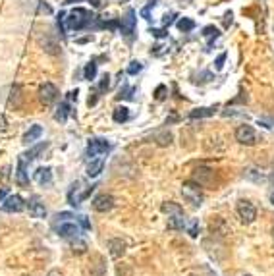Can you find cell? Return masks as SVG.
<instances>
[{
	"mask_svg": "<svg viewBox=\"0 0 274 276\" xmlns=\"http://www.w3.org/2000/svg\"><path fill=\"white\" fill-rule=\"evenodd\" d=\"M93 17L95 15L91 14V12H87L83 8H75L72 14L66 15V23H68V27L70 29H83V27H89L91 25V21H93Z\"/></svg>",
	"mask_w": 274,
	"mask_h": 276,
	"instance_id": "1",
	"label": "cell"
},
{
	"mask_svg": "<svg viewBox=\"0 0 274 276\" xmlns=\"http://www.w3.org/2000/svg\"><path fill=\"white\" fill-rule=\"evenodd\" d=\"M182 195L184 199L191 205H201L203 203V189L197 182H184L182 184Z\"/></svg>",
	"mask_w": 274,
	"mask_h": 276,
	"instance_id": "2",
	"label": "cell"
},
{
	"mask_svg": "<svg viewBox=\"0 0 274 276\" xmlns=\"http://www.w3.org/2000/svg\"><path fill=\"white\" fill-rule=\"evenodd\" d=\"M95 189V186H91V188H83V184L81 182H73L72 184V189L68 191V203L73 205V207H77V205H81V201L85 199L87 195H91V191Z\"/></svg>",
	"mask_w": 274,
	"mask_h": 276,
	"instance_id": "3",
	"label": "cell"
},
{
	"mask_svg": "<svg viewBox=\"0 0 274 276\" xmlns=\"http://www.w3.org/2000/svg\"><path fill=\"white\" fill-rule=\"evenodd\" d=\"M19 6H21L23 12H31V14H52V8L43 0H19Z\"/></svg>",
	"mask_w": 274,
	"mask_h": 276,
	"instance_id": "4",
	"label": "cell"
},
{
	"mask_svg": "<svg viewBox=\"0 0 274 276\" xmlns=\"http://www.w3.org/2000/svg\"><path fill=\"white\" fill-rule=\"evenodd\" d=\"M236 211H238V217L242 218L244 224H251V222H255V218H257V209L249 203V201H246V199H240V201H238Z\"/></svg>",
	"mask_w": 274,
	"mask_h": 276,
	"instance_id": "5",
	"label": "cell"
},
{
	"mask_svg": "<svg viewBox=\"0 0 274 276\" xmlns=\"http://www.w3.org/2000/svg\"><path fill=\"white\" fill-rule=\"evenodd\" d=\"M236 141H240L242 145L251 147L257 143V133H255V130H253L251 126L244 124V126H240V128L236 130Z\"/></svg>",
	"mask_w": 274,
	"mask_h": 276,
	"instance_id": "6",
	"label": "cell"
},
{
	"mask_svg": "<svg viewBox=\"0 0 274 276\" xmlns=\"http://www.w3.org/2000/svg\"><path fill=\"white\" fill-rule=\"evenodd\" d=\"M110 149V143L106 141V139H102V137H93V139H89V143H87V157H99V155H104L106 151Z\"/></svg>",
	"mask_w": 274,
	"mask_h": 276,
	"instance_id": "7",
	"label": "cell"
},
{
	"mask_svg": "<svg viewBox=\"0 0 274 276\" xmlns=\"http://www.w3.org/2000/svg\"><path fill=\"white\" fill-rule=\"evenodd\" d=\"M58 99V89H56V85L54 83H43L41 85V89H39V101L43 102V104H52V102L56 101Z\"/></svg>",
	"mask_w": 274,
	"mask_h": 276,
	"instance_id": "8",
	"label": "cell"
},
{
	"mask_svg": "<svg viewBox=\"0 0 274 276\" xmlns=\"http://www.w3.org/2000/svg\"><path fill=\"white\" fill-rule=\"evenodd\" d=\"M25 207L27 205H25V201L19 195H8L2 201V211H6V213H21Z\"/></svg>",
	"mask_w": 274,
	"mask_h": 276,
	"instance_id": "9",
	"label": "cell"
},
{
	"mask_svg": "<svg viewBox=\"0 0 274 276\" xmlns=\"http://www.w3.org/2000/svg\"><path fill=\"white\" fill-rule=\"evenodd\" d=\"M39 44L43 46L48 54H58V52H60V43H58V39L52 35V33L39 35Z\"/></svg>",
	"mask_w": 274,
	"mask_h": 276,
	"instance_id": "10",
	"label": "cell"
},
{
	"mask_svg": "<svg viewBox=\"0 0 274 276\" xmlns=\"http://www.w3.org/2000/svg\"><path fill=\"white\" fill-rule=\"evenodd\" d=\"M112 207H114V197L108 195V193H101L93 199V209L99 211V213H108Z\"/></svg>",
	"mask_w": 274,
	"mask_h": 276,
	"instance_id": "11",
	"label": "cell"
},
{
	"mask_svg": "<svg viewBox=\"0 0 274 276\" xmlns=\"http://www.w3.org/2000/svg\"><path fill=\"white\" fill-rule=\"evenodd\" d=\"M135 10H128L126 15L122 17V21H120V29H122V35H126V37H131L133 35V31H135Z\"/></svg>",
	"mask_w": 274,
	"mask_h": 276,
	"instance_id": "12",
	"label": "cell"
},
{
	"mask_svg": "<svg viewBox=\"0 0 274 276\" xmlns=\"http://www.w3.org/2000/svg\"><path fill=\"white\" fill-rule=\"evenodd\" d=\"M27 209L29 213H31V217L33 218H46V209H44V203H41V199L35 195V197H31L27 203Z\"/></svg>",
	"mask_w": 274,
	"mask_h": 276,
	"instance_id": "13",
	"label": "cell"
},
{
	"mask_svg": "<svg viewBox=\"0 0 274 276\" xmlns=\"http://www.w3.org/2000/svg\"><path fill=\"white\" fill-rule=\"evenodd\" d=\"M213 180H215V172H213L211 168H197V170H195L193 182H197L201 188H205V186H211V184H213Z\"/></svg>",
	"mask_w": 274,
	"mask_h": 276,
	"instance_id": "14",
	"label": "cell"
},
{
	"mask_svg": "<svg viewBox=\"0 0 274 276\" xmlns=\"http://www.w3.org/2000/svg\"><path fill=\"white\" fill-rule=\"evenodd\" d=\"M58 236L64 238V240H73L79 236V226L73 224V222H64L58 226Z\"/></svg>",
	"mask_w": 274,
	"mask_h": 276,
	"instance_id": "15",
	"label": "cell"
},
{
	"mask_svg": "<svg viewBox=\"0 0 274 276\" xmlns=\"http://www.w3.org/2000/svg\"><path fill=\"white\" fill-rule=\"evenodd\" d=\"M25 157L21 155L17 159V172H15V182L21 186V188H27L29 186V178H27V172H25Z\"/></svg>",
	"mask_w": 274,
	"mask_h": 276,
	"instance_id": "16",
	"label": "cell"
},
{
	"mask_svg": "<svg viewBox=\"0 0 274 276\" xmlns=\"http://www.w3.org/2000/svg\"><path fill=\"white\" fill-rule=\"evenodd\" d=\"M35 182L39 184V186H48L50 182H52V170L48 168V166H41V168H37L35 170Z\"/></svg>",
	"mask_w": 274,
	"mask_h": 276,
	"instance_id": "17",
	"label": "cell"
},
{
	"mask_svg": "<svg viewBox=\"0 0 274 276\" xmlns=\"http://www.w3.org/2000/svg\"><path fill=\"white\" fill-rule=\"evenodd\" d=\"M108 249H110V257H112V259H120V257L126 253V244H124L122 240L114 238V240L108 242Z\"/></svg>",
	"mask_w": 274,
	"mask_h": 276,
	"instance_id": "18",
	"label": "cell"
},
{
	"mask_svg": "<svg viewBox=\"0 0 274 276\" xmlns=\"http://www.w3.org/2000/svg\"><path fill=\"white\" fill-rule=\"evenodd\" d=\"M41 135H43V128H41L39 124H35V126H31V128L23 133V143H25V145H31V143H35Z\"/></svg>",
	"mask_w": 274,
	"mask_h": 276,
	"instance_id": "19",
	"label": "cell"
},
{
	"mask_svg": "<svg viewBox=\"0 0 274 276\" xmlns=\"http://www.w3.org/2000/svg\"><path fill=\"white\" fill-rule=\"evenodd\" d=\"M217 112V106H203V108H195L189 112V118L191 120H197V118H209Z\"/></svg>",
	"mask_w": 274,
	"mask_h": 276,
	"instance_id": "20",
	"label": "cell"
},
{
	"mask_svg": "<svg viewBox=\"0 0 274 276\" xmlns=\"http://www.w3.org/2000/svg\"><path fill=\"white\" fill-rule=\"evenodd\" d=\"M102 168H104V162H102V159L91 160V162L87 164V176H89V178H97V176L102 172Z\"/></svg>",
	"mask_w": 274,
	"mask_h": 276,
	"instance_id": "21",
	"label": "cell"
},
{
	"mask_svg": "<svg viewBox=\"0 0 274 276\" xmlns=\"http://www.w3.org/2000/svg\"><path fill=\"white\" fill-rule=\"evenodd\" d=\"M168 228L170 230H184L186 228V218H184V215L168 217Z\"/></svg>",
	"mask_w": 274,
	"mask_h": 276,
	"instance_id": "22",
	"label": "cell"
},
{
	"mask_svg": "<svg viewBox=\"0 0 274 276\" xmlns=\"http://www.w3.org/2000/svg\"><path fill=\"white\" fill-rule=\"evenodd\" d=\"M70 116V104L68 102H60V106L56 108V114H54V120L56 122H66Z\"/></svg>",
	"mask_w": 274,
	"mask_h": 276,
	"instance_id": "23",
	"label": "cell"
},
{
	"mask_svg": "<svg viewBox=\"0 0 274 276\" xmlns=\"http://www.w3.org/2000/svg\"><path fill=\"white\" fill-rule=\"evenodd\" d=\"M112 118H114V122H118V124L128 122L130 120V110L126 106H118V108H114V112H112Z\"/></svg>",
	"mask_w": 274,
	"mask_h": 276,
	"instance_id": "24",
	"label": "cell"
},
{
	"mask_svg": "<svg viewBox=\"0 0 274 276\" xmlns=\"http://www.w3.org/2000/svg\"><path fill=\"white\" fill-rule=\"evenodd\" d=\"M162 213H166L168 217H174V215H184V211H182V207L176 203H164L162 205Z\"/></svg>",
	"mask_w": 274,
	"mask_h": 276,
	"instance_id": "25",
	"label": "cell"
},
{
	"mask_svg": "<svg viewBox=\"0 0 274 276\" xmlns=\"http://www.w3.org/2000/svg\"><path fill=\"white\" fill-rule=\"evenodd\" d=\"M178 29L184 31V33H188V31L195 29V21L191 19V17H182V19H178Z\"/></svg>",
	"mask_w": 274,
	"mask_h": 276,
	"instance_id": "26",
	"label": "cell"
},
{
	"mask_svg": "<svg viewBox=\"0 0 274 276\" xmlns=\"http://www.w3.org/2000/svg\"><path fill=\"white\" fill-rule=\"evenodd\" d=\"M70 242H72V251L73 253H79V255H81V253H85L87 251V242H83L79 236H77V238H73V240H70Z\"/></svg>",
	"mask_w": 274,
	"mask_h": 276,
	"instance_id": "27",
	"label": "cell"
},
{
	"mask_svg": "<svg viewBox=\"0 0 274 276\" xmlns=\"http://www.w3.org/2000/svg\"><path fill=\"white\" fill-rule=\"evenodd\" d=\"M10 91H12V99L8 101V104L14 106V108H17V106H19V95H21V89H19V85H12Z\"/></svg>",
	"mask_w": 274,
	"mask_h": 276,
	"instance_id": "28",
	"label": "cell"
},
{
	"mask_svg": "<svg viewBox=\"0 0 274 276\" xmlns=\"http://www.w3.org/2000/svg\"><path fill=\"white\" fill-rule=\"evenodd\" d=\"M46 149V143H39V145H35L33 149H29L27 153L23 155L25 157V160H33V159H37V155L41 153V151H44Z\"/></svg>",
	"mask_w": 274,
	"mask_h": 276,
	"instance_id": "29",
	"label": "cell"
},
{
	"mask_svg": "<svg viewBox=\"0 0 274 276\" xmlns=\"http://www.w3.org/2000/svg\"><path fill=\"white\" fill-rule=\"evenodd\" d=\"M186 228L191 238H197L199 236V222L193 218V220H186Z\"/></svg>",
	"mask_w": 274,
	"mask_h": 276,
	"instance_id": "30",
	"label": "cell"
},
{
	"mask_svg": "<svg viewBox=\"0 0 274 276\" xmlns=\"http://www.w3.org/2000/svg\"><path fill=\"white\" fill-rule=\"evenodd\" d=\"M83 75H85V79H95L97 77V64L95 62H89L85 66V70H83Z\"/></svg>",
	"mask_w": 274,
	"mask_h": 276,
	"instance_id": "31",
	"label": "cell"
},
{
	"mask_svg": "<svg viewBox=\"0 0 274 276\" xmlns=\"http://www.w3.org/2000/svg\"><path fill=\"white\" fill-rule=\"evenodd\" d=\"M203 37H207V39H218V37H220V31H218L215 25H207V27L203 29Z\"/></svg>",
	"mask_w": 274,
	"mask_h": 276,
	"instance_id": "32",
	"label": "cell"
},
{
	"mask_svg": "<svg viewBox=\"0 0 274 276\" xmlns=\"http://www.w3.org/2000/svg\"><path fill=\"white\" fill-rule=\"evenodd\" d=\"M141 68H143V64L137 62V60H133L130 66H128V73H130V75H135V73L141 72Z\"/></svg>",
	"mask_w": 274,
	"mask_h": 276,
	"instance_id": "33",
	"label": "cell"
},
{
	"mask_svg": "<svg viewBox=\"0 0 274 276\" xmlns=\"http://www.w3.org/2000/svg\"><path fill=\"white\" fill-rule=\"evenodd\" d=\"M108 87H110V75H108V73H104V75H102V79H101V85H99V91L104 93Z\"/></svg>",
	"mask_w": 274,
	"mask_h": 276,
	"instance_id": "34",
	"label": "cell"
},
{
	"mask_svg": "<svg viewBox=\"0 0 274 276\" xmlns=\"http://www.w3.org/2000/svg\"><path fill=\"white\" fill-rule=\"evenodd\" d=\"M64 23H66V14L60 12V15H58V29H60L62 35H66V27H64Z\"/></svg>",
	"mask_w": 274,
	"mask_h": 276,
	"instance_id": "35",
	"label": "cell"
},
{
	"mask_svg": "<svg viewBox=\"0 0 274 276\" xmlns=\"http://www.w3.org/2000/svg\"><path fill=\"white\" fill-rule=\"evenodd\" d=\"M164 93H166V85H159V87H157V91H155V97H157V101H162V99L166 97Z\"/></svg>",
	"mask_w": 274,
	"mask_h": 276,
	"instance_id": "36",
	"label": "cell"
},
{
	"mask_svg": "<svg viewBox=\"0 0 274 276\" xmlns=\"http://www.w3.org/2000/svg\"><path fill=\"white\" fill-rule=\"evenodd\" d=\"M226 56H228V54H226V52H222V54H220V56L217 58V62H215L217 70H222V66H224V62H226Z\"/></svg>",
	"mask_w": 274,
	"mask_h": 276,
	"instance_id": "37",
	"label": "cell"
},
{
	"mask_svg": "<svg viewBox=\"0 0 274 276\" xmlns=\"http://www.w3.org/2000/svg\"><path fill=\"white\" fill-rule=\"evenodd\" d=\"M77 220H79V224H81V226H83L85 230H89V228H91V224H89L87 217H83V215H81V217H77Z\"/></svg>",
	"mask_w": 274,
	"mask_h": 276,
	"instance_id": "38",
	"label": "cell"
},
{
	"mask_svg": "<svg viewBox=\"0 0 274 276\" xmlns=\"http://www.w3.org/2000/svg\"><path fill=\"white\" fill-rule=\"evenodd\" d=\"M0 178H2L4 182H6L8 178H10V166H4V168H2V172H0Z\"/></svg>",
	"mask_w": 274,
	"mask_h": 276,
	"instance_id": "39",
	"label": "cell"
},
{
	"mask_svg": "<svg viewBox=\"0 0 274 276\" xmlns=\"http://www.w3.org/2000/svg\"><path fill=\"white\" fill-rule=\"evenodd\" d=\"M151 8H153V4H149L147 8H143V10H141V15H143L145 19H151V17H149V15H151Z\"/></svg>",
	"mask_w": 274,
	"mask_h": 276,
	"instance_id": "40",
	"label": "cell"
},
{
	"mask_svg": "<svg viewBox=\"0 0 274 276\" xmlns=\"http://www.w3.org/2000/svg\"><path fill=\"white\" fill-rule=\"evenodd\" d=\"M151 33H153L155 37H164V35H166V33H164L162 29H151Z\"/></svg>",
	"mask_w": 274,
	"mask_h": 276,
	"instance_id": "41",
	"label": "cell"
},
{
	"mask_svg": "<svg viewBox=\"0 0 274 276\" xmlns=\"http://www.w3.org/2000/svg\"><path fill=\"white\" fill-rule=\"evenodd\" d=\"M6 193H8V188H2L0 189V203L6 199Z\"/></svg>",
	"mask_w": 274,
	"mask_h": 276,
	"instance_id": "42",
	"label": "cell"
},
{
	"mask_svg": "<svg viewBox=\"0 0 274 276\" xmlns=\"http://www.w3.org/2000/svg\"><path fill=\"white\" fill-rule=\"evenodd\" d=\"M224 23H226V25H230L232 23V12H228V14L224 15Z\"/></svg>",
	"mask_w": 274,
	"mask_h": 276,
	"instance_id": "43",
	"label": "cell"
},
{
	"mask_svg": "<svg viewBox=\"0 0 274 276\" xmlns=\"http://www.w3.org/2000/svg\"><path fill=\"white\" fill-rule=\"evenodd\" d=\"M172 17H174V14L172 15H164V25H170V23H172Z\"/></svg>",
	"mask_w": 274,
	"mask_h": 276,
	"instance_id": "44",
	"label": "cell"
},
{
	"mask_svg": "<svg viewBox=\"0 0 274 276\" xmlns=\"http://www.w3.org/2000/svg\"><path fill=\"white\" fill-rule=\"evenodd\" d=\"M46 276H64V275H62L60 271H50V273H48Z\"/></svg>",
	"mask_w": 274,
	"mask_h": 276,
	"instance_id": "45",
	"label": "cell"
},
{
	"mask_svg": "<svg viewBox=\"0 0 274 276\" xmlns=\"http://www.w3.org/2000/svg\"><path fill=\"white\" fill-rule=\"evenodd\" d=\"M273 203H274V195H273Z\"/></svg>",
	"mask_w": 274,
	"mask_h": 276,
	"instance_id": "46",
	"label": "cell"
},
{
	"mask_svg": "<svg viewBox=\"0 0 274 276\" xmlns=\"http://www.w3.org/2000/svg\"><path fill=\"white\" fill-rule=\"evenodd\" d=\"M246 276H251V275H246Z\"/></svg>",
	"mask_w": 274,
	"mask_h": 276,
	"instance_id": "47",
	"label": "cell"
}]
</instances>
